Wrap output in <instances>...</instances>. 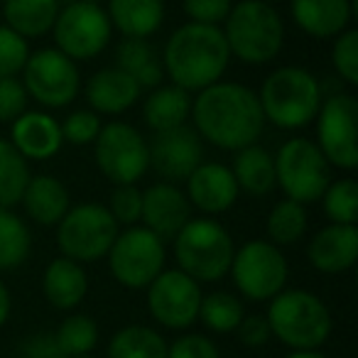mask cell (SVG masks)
I'll use <instances>...</instances> for the list:
<instances>
[{
	"label": "cell",
	"instance_id": "1",
	"mask_svg": "<svg viewBox=\"0 0 358 358\" xmlns=\"http://www.w3.org/2000/svg\"><path fill=\"white\" fill-rule=\"evenodd\" d=\"M189 118L201 140L229 152L258 143L265 130L258 94L238 81H216L196 91Z\"/></svg>",
	"mask_w": 358,
	"mask_h": 358
},
{
	"label": "cell",
	"instance_id": "2",
	"mask_svg": "<svg viewBox=\"0 0 358 358\" xmlns=\"http://www.w3.org/2000/svg\"><path fill=\"white\" fill-rule=\"evenodd\" d=\"M159 59L164 76L192 94L224 79L231 52L221 27L187 22L167 37Z\"/></svg>",
	"mask_w": 358,
	"mask_h": 358
},
{
	"label": "cell",
	"instance_id": "3",
	"mask_svg": "<svg viewBox=\"0 0 358 358\" xmlns=\"http://www.w3.org/2000/svg\"><path fill=\"white\" fill-rule=\"evenodd\" d=\"M260 108L265 123L282 130L307 128L319 113L324 101L319 79L304 66H278L265 76L260 86Z\"/></svg>",
	"mask_w": 358,
	"mask_h": 358
},
{
	"label": "cell",
	"instance_id": "4",
	"mask_svg": "<svg viewBox=\"0 0 358 358\" xmlns=\"http://www.w3.org/2000/svg\"><path fill=\"white\" fill-rule=\"evenodd\" d=\"M231 57L248 66L273 62L285 47V22L275 6L263 0L234 3L229 17L221 25Z\"/></svg>",
	"mask_w": 358,
	"mask_h": 358
},
{
	"label": "cell",
	"instance_id": "5",
	"mask_svg": "<svg viewBox=\"0 0 358 358\" xmlns=\"http://www.w3.org/2000/svg\"><path fill=\"white\" fill-rule=\"evenodd\" d=\"M265 319L275 338L292 351H317L331 336V312L309 289H282L268 302Z\"/></svg>",
	"mask_w": 358,
	"mask_h": 358
},
{
	"label": "cell",
	"instance_id": "6",
	"mask_svg": "<svg viewBox=\"0 0 358 358\" xmlns=\"http://www.w3.org/2000/svg\"><path fill=\"white\" fill-rule=\"evenodd\" d=\"M236 243L231 234L211 216L189 219L172 238V255L177 270L196 282H219L229 275Z\"/></svg>",
	"mask_w": 358,
	"mask_h": 358
},
{
	"label": "cell",
	"instance_id": "7",
	"mask_svg": "<svg viewBox=\"0 0 358 358\" xmlns=\"http://www.w3.org/2000/svg\"><path fill=\"white\" fill-rule=\"evenodd\" d=\"M331 182V164L314 140L289 138L275 152V187L285 192V199L297 204H314L322 199Z\"/></svg>",
	"mask_w": 358,
	"mask_h": 358
},
{
	"label": "cell",
	"instance_id": "8",
	"mask_svg": "<svg viewBox=\"0 0 358 358\" xmlns=\"http://www.w3.org/2000/svg\"><path fill=\"white\" fill-rule=\"evenodd\" d=\"M118 231L120 226L103 204L86 201L69 206L64 219L57 224V245L64 258L81 265L99 263L108 255Z\"/></svg>",
	"mask_w": 358,
	"mask_h": 358
},
{
	"label": "cell",
	"instance_id": "9",
	"mask_svg": "<svg viewBox=\"0 0 358 358\" xmlns=\"http://www.w3.org/2000/svg\"><path fill=\"white\" fill-rule=\"evenodd\" d=\"M229 275L241 297L250 302H270L287 285L289 265L280 245L255 238L236 248Z\"/></svg>",
	"mask_w": 358,
	"mask_h": 358
},
{
	"label": "cell",
	"instance_id": "10",
	"mask_svg": "<svg viewBox=\"0 0 358 358\" xmlns=\"http://www.w3.org/2000/svg\"><path fill=\"white\" fill-rule=\"evenodd\" d=\"M106 258L115 282L128 289H145L164 270L167 248L152 231L135 224L118 231Z\"/></svg>",
	"mask_w": 358,
	"mask_h": 358
},
{
	"label": "cell",
	"instance_id": "11",
	"mask_svg": "<svg viewBox=\"0 0 358 358\" xmlns=\"http://www.w3.org/2000/svg\"><path fill=\"white\" fill-rule=\"evenodd\" d=\"M20 74L27 99L40 103L42 108H66L69 103H74L81 91L79 66L57 47L30 52Z\"/></svg>",
	"mask_w": 358,
	"mask_h": 358
},
{
	"label": "cell",
	"instance_id": "12",
	"mask_svg": "<svg viewBox=\"0 0 358 358\" xmlns=\"http://www.w3.org/2000/svg\"><path fill=\"white\" fill-rule=\"evenodd\" d=\"M94 159L99 172L113 185H138L150 169L148 140L135 125L125 120L103 123L94 143Z\"/></svg>",
	"mask_w": 358,
	"mask_h": 358
},
{
	"label": "cell",
	"instance_id": "13",
	"mask_svg": "<svg viewBox=\"0 0 358 358\" xmlns=\"http://www.w3.org/2000/svg\"><path fill=\"white\" fill-rule=\"evenodd\" d=\"M317 148L327 162L343 172L358 167V103L356 96L338 91L322 101L317 113Z\"/></svg>",
	"mask_w": 358,
	"mask_h": 358
},
{
	"label": "cell",
	"instance_id": "14",
	"mask_svg": "<svg viewBox=\"0 0 358 358\" xmlns=\"http://www.w3.org/2000/svg\"><path fill=\"white\" fill-rule=\"evenodd\" d=\"M113 27L101 3H66L52 27L55 47L69 59L86 62L108 47Z\"/></svg>",
	"mask_w": 358,
	"mask_h": 358
},
{
	"label": "cell",
	"instance_id": "15",
	"mask_svg": "<svg viewBox=\"0 0 358 358\" xmlns=\"http://www.w3.org/2000/svg\"><path fill=\"white\" fill-rule=\"evenodd\" d=\"M148 309L150 317L164 329L182 331L199 319L201 285L182 270H162L148 285Z\"/></svg>",
	"mask_w": 358,
	"mask_h": 358
},
{
	"label": "cell",
	"instance_id": "16",
	"mask_svg": "<svg viewBox=\"0 0 358 358\" xmlns=\"http://www.w3.org/2000/svg\"><path fill=\"white\" fill-rule=\"evenodd\" d=\"M150 150V167L162 177V182H185L204 162V140L189 125L155 133Z\"/></svg>",
	"mask_w": 358,
	"mask_h": 358
},
{
	"label": "cell",
	"instance_id": "17",
	"mask_svg": "<svg viewBox=\"0 0 358 358\" xmlns=\"http://www.w3.org/2000/svg\"><path fill=\"white\" fill-rule=\"evenodd\" d=\"M187 199L192 209L201 211L204 216L226 214L238 201V185L231 167L221 162H201L189 177L185 179Z\"/></svg>",
	"mask_w": 358,
	"mask_h": 358
},
{
	"label": "cell",
	"instance_id": "18",
	"mask_svg": "<svg viewBox=\"0 0 358 358\" xmlns=\"http://www.w3.org/2000/svg\"><path fill=\"white\" fill-rule=\"evenodd\" d=\"M192 219V204L187 194L172 182H157L143 192V221L145 229L157 238L172 241L182 226Z\"/></svg>",
	"mask_w": 358,
	"mask_h": 358
},
{
	"label": "cell",
	"instance_id": "19",
	"mask_svg": "<svg viewBox=\"0 0 358 358\" xmlns=\"http://www.w3.org/2000/svg\"><path fill=\"white\" fill-rule=\"evenodd\" d=\"M10 145L27 162H45L64 145L62 125L47 110H25L10 123Z\"/></svg>",
	"mask_w": 358,
	"mask_h": 358
},
{
	"label": "cell",
	"instance_id": "20",
	"mask_svg": "<svg viewBox=\"0 0 358 358\" xmlns=\"http://www.w3.org/2000/svg\"><path fill=\"white\" fill-rule=\"evenodd\" d=\"M307 260L317 273H346L358 260V226L329 224L312 236L307 245Z\"/></svg>",
	"mask_w": 358,
	"mask_h": 358
},
{
	"label": "cell",
	"instance_id": "21",
	"mask_svg": "<svg viewBox=\"0 0 358 358\" xmlns=\"http://www.w3.org/2000/svg\"><path fill=\"white\" fill-rule=\"evenodd\" d=\"M292 20L314 40H334L351 27L356 0H289Z\"/></svg>",
	"mask_w": 358,
	"mask_h": 358
},
{
	"label": "cell",
	"instance_id": "22",
	"mask_svg": "<svg viewBox=\"0 0 358 358\" xmlns=\"http://www.w3.org/2000/svg\"><path fill=\"white\" fill-rule=\"evenodd\" d=\"M140 84L120 71L118 66H106L89 76L84 86V96L89 108L99 115H120L130 110L140 101Z\"/></svg>",
	"mask_w": 358,
	"mask_h": 358
},
{
	"label": "cell",
	"instance_id": "23",
	"mask_svg": "<svg viewBox=\"0 0 358 358\" xmlns=\"http://www.w3.org/2000/svg\"><path fill=\"white\" fill-rule=\"evenodd\" d=\"M42 292L45 299L59 312H71L84 302L89 292V275L81 263L71 258H55L42 275Z\"/></svg>",
	"mask_w": 358,
	"mask_h": 358
},
{
	"label": "cell",
	"instance_id": "24",
	"mask_svg": "<svg viewBox=\"0 0 358 358\" xmlns=\"http://www.w3.org/2000/svg\"><path fill=\"white\" fill-rule=\"evenodd\" d=\"M20 204L25 206V214L35 224L57 226L69 211L71 199L64 182L57 179L55 174H35V177H30L25 192H22Z\"/></svg>",
	"mask_w": 358,
	"mask_h": 358
},
{
	"label": "cell",
	"instance_id": "25",
	"mask_svg": "<svg viewBox=\"0 0 358 358\" xmlns=\"http://www.w3.org/2000/svg\"><path fill=\"white\" fill-rule=\"evenodd\" d=\"M106 15L123 37L148 40L164 22V0H106Z\"/></svg>",
	"mask_w": 358,
	"mask_h": 358
},
{
	"label": "cell",
	"instance_id": "26",
	"mask_svg": "<svg viewBox=\"0 0 358 358\" xmlns=\"http://www.w3.org/2000/svg\"><path fill=\"white\" fill-rule=\"evenodd\" d=\"M192 113V94L174 84H159L143 101V118L155 133L187 125Z\"/></svg>",
	"mask_w": 358,
	"mask_h": 358
},
{
	"label": "cell",
	"instance_id": "27",
	"mask_svg": "<svg viewBox=\"0 0 358 358\" xmlns=\"http://www.w3.org/2000/svg\"><path fill=\"white\" fill-rule=\"evenodd\" d=\"M231 172L238 189L250 196H265L275 189V155L258 143L236 150Z\"/></svg>",
	"mask_w": 358,
	"mask_h": 358
},
{
	"label": "cell",
	"instance_id": "28",
	"mask_svg": "<svg viewBox=\"0 0 358 358\" xmlns=\"http://www.w3.org/2000/svg\"><path fill=\"white\" fill-rule=\"evenodd\" d=\"M59 0H6L3 3V25L15 30L25 40H37L52 32L59 15Z\"/></svg>",
	"mask_w": 358,
	"mask_h": 358
},
{
	"label": "cell",
	"instance_id": "29",
	"mask_svg": "<svg viewBox=\"0 0 358 358\" xmlns=\"http://www.w3.org/2000/svg\"><path fill=\"white\" fill-rule=\"evenodd\" d=\"M120 71L133 76L140 84V89H155L162 84V59L157 50L148 40L138 37H123L115 47V64Z\"/></svg>",
	"mask_w": 358,
	"mask_h": 358
},
{
	"label": "cell",
	"instance_id": "30",
	"mask_svg": "<svg viewBox=\"0 0 358 358\" xmlns=\"http://www.w3.org/2000/svg\"><path fill=\"white\" fill-rule=\"evenodd\" d=\"M164 336L145 324H128L110 336L106 358H167Z\"/></svg>",
	"mask_w": 358,
	"mask_h": 358
},
{
	"label": "cell",
	"instance_id": "31",
	"mask_svg": "<svg viewBox=\"0 0 358 358\" xmlns=\"http://www.w3.org/2000/svg\"><path fill=\"white\" fill-rule=\"evenodd\" d=\"M309 226L307 206L297 204L292 199H280L278 204L270 209L268 221H265V231H268V241L275 245H294L304 238Z\"/></svg>",
	"mask_w": 358,
	"mask_h": 358
},
{
	"label": "cell",
	"instance_id": "32",
	"mask_svg": "<svg viewBox=\"0 0 358 358\" xmlns=\"http://www.w3.org/2000/svg\"><path fill=\"white\" fill-rule=\"evenodd\" d=\"M32 234L13 209H0V270H15L30 258Z\"/></svg>",
	"mask_w": 358,
	"mask_h": 358
},
{
	"label": "cell",
	"instance_id": "33",
	"mask_svg": "<svg viewBox=\"0 0 358 358\" xmlns=\"http://www.w3.org/2000/svg\"><path fill=\"white\" fill-rule=\"evenodd\" d=\"M30 177L27 159L13 148L10 140L0 138V209H13L20 204Z\"/></svg>",
	"mask_w": 358,
	"mask_h": 358
},
{
	"label": "cell",
	"instance_id": "34",
	"mask_svg": "<svg viewBox=\"0 0 358 358\" xmlns=\"http://www.w3.org/2000/svg\"><path fill=\"white\" fill-rule=\"evenodd\" d=\"M245 309L238 294L234 292H211L201 297L199 304V319L209 331L214 334H234L238 322L243 319Z\"/></svg>",
	"mask_w": 358,
	"mask_h": 358
},
{
	"label": "cell",
	"instance_id": "35",
	"mask_svg": "<svg viewBox=\"0 0 358 358\" xmlns=\"http://www.w3.org/2000/svg\"><path fill=\"white\" fill-rule=\"evenodd\" d=\"M55 338L64 356L94 353L96 343H99V324H96V319L89 317V314H69V317L57 327Z\"/></svg>",
	"mask_w": 358,
	"mask_h": 358
},
{
	"label": "cell",
	"instance_id": "36",
	"mask_svg": "<svg viewBox=\"0 0 358 358\" xmlns=\"http://www.w3.org/2000/svg\"><path fill=\"white\" fill-rule=\"evenodd\" d=\"M322 209L331 224H358V185L356 179L343 177L336 182H329V187L322 194Z\"/></svg>",
	"mask_w": 358,
	"mask_h": 358
},
{
	"label": "cell",
	"instance_id": "37",
	"mask_svg": "<svg viewBox=\"0 0 358 358\" xmlns=\"http://www.w3.org/2000/svg\"><path fill=\"white\" fill-rule=\"evenodd\" d=\"M331 64L341 81H346L348 86L358 84V30L348 27L334 37Z\"/></svg>",
	"mask_w": 358,
	"mask_h": 358
},
{
	"label": "cell",
	"instance_id": "38",
	"mask_svg": "<svg viewBox=\"0 0 358 358\" xmlns=\"http://www.w3.org/2000/svg\"><path fill=\"white\" fill-rule=\"evenodd\" d=\"M59 125H62V138H64V143L74 145V148H84V145L96 143L101 128H103V120L91 108H79V110H71Z\"/></svg>",
	"mask_w": 358,
	"mask_h": 358
},
{
	"label": "cell",
	"instance_id": "39",
	"mask_svg": "<svg viewBox=\"0 0 358 358\" xmlns=\"http://www.w3.org/2000/svg\"><path fill=\"white\" fill-rule=\"evenodd\" d=\"M118 226H135L143 216V189L138 185H115L110 194V204L106 206Z\"/></svg>",
	"mask_w": 358,
	"mask_h": 358
},
{
	"label": "cell",
	"instance_id": "40",
	"mask_svg": "<svg viewBox=\"0 0 358 358\" xmlns=\"http://www.w3.org/2000/svg\"><path fill=\"white\" fill-rule=\"evenodd\" d=\"M30 57V45L8 25H0V79L17 76Z\"/></svg>",
	"mask_w": 358,
	"mask_h": 358
},
{
	"label": "cell",
	"instance_id": "41",
	"mask_svg": "<svg viewBox=\"0 0 358 358\" xmlns=\"http://www.w3.org/2000/svg\"><path fill=\"white\" fill-rule=\"evenodd\" d=\"M167 358H221V351L211 336L182 334L167 346Z\"/></svg>",
	"mask_w": 358,
	"mask_h": 358
},
{
	"label": "cell",
	"instance_id": "42",
	"mask_svg": "<svg viewBox=\"0 0 358 358\" xmlns=\"http://www.w3.org/2000/svg\"><path fill=\"white\" fill-rule=\"evenodd\" d=\"M27 91L17 76L0 79V123H13L17 115L27 110Z\"/></svg>",
	"mask_w": 358,
	"mask_h": 358
},
{
	"label": "cell",
	"instance_id": "43",
	"mask_svg": "<svg viewBox=\"0 0 358 358\" xmlns=\"http://www.w3.org/2000/svg\"><path fill=\"white\" fill-rule=\"evenodd\" d=\"M182 6L189 22L221 27L234 8V0H182Z\"/></svg>",
	"mask_w": 358,
	"mask_h": 358
},
{
	"label": "cell",
	"instance_id": "44",
	"mask_svg": "<svg viewBox=\"0 0 358 358\" xmlns=\"http://www.w3.org/2000/svg\"><path fill=\"white\" fill-rule=\"evenodd\" d=\"M236 338L248 348H260L273 338L270 324L265 319V314H243V319L236 327Z\"/></svg>",
	"mask_w": 358,
	"mask_h": 358
},
{
	"label": "cell",
	"instance_id": "45",
	"mask_svg": "<svg viewBox=\"0 0 358 358\" xmlns=\"http://www.w3.org/2000/svg\"><path fill=\"white\" fill-rule=\"evenodd\" d=\"M20 358H66L62 353L55 331H35L20 346Z\"/></svg>",
	"mask_w": 358,
	"mask_h": 358
},
{
	"label": "cell",
	"instance_id": "46",
	"mask_svg": "<svg viewBox=\"0 0 358 358\" xmlns=\"http://www.w3.org/2000/svg\"><path fill=\"white\" fill-rule=\"evenodd\" d=\"M13 312V294L8 289V285L0 280V327H6V322L10 319Z\"/></svg>",
	"mask_w": 358,
	"mask_h": 358
},
{
	"label": "cell",
	"instance_id": "47",
	"mask_svg": "<svg viewBox=\"0 0 358 358\" xmlns=\"http://www.w3.org/2000/svg\"><path fill=\"white\" fill-rule=\"evenodd\" d=\"M285 358H329V356L327 353H322V348H317V351H292Z\"/></svg>",
	"mask_w": 358,
	"mask_h": 358
},
{
	"label": "cell",
	"instance_id": "48",
	"mask_svg": "<svg viewBox=\"0 0 358 358\" xmlns=\"http://www.w3.org/2000/svg\"><path fill=\"white\" fill-rule=\"evenodd\" d=\"M62 6H66V3H101V0H59Z\"/></svg>",
	"mask_w": 358,
	"mask_h": 358
},
{
	"label": "cell",
	"instance_id": "49",
	"mask_svg": "<svg viewBox=\"0 0 358 358\" xmlns=\"http://www.w3.org/2000/svg\"><path fill=\"white\" fill-rule=\"evenodd\" d=\"M66 358H96V356H91V353H84V356H66Z\"/></svg>",
	"mask_w": 358,
	"mask_h": 358
},
{
	"label": "cell",
	"instance_id": "50",
	"mask_svg": "<svg viewBox=\"0 0 358 358\" xmlns=\"http://www.w3.org/2000/svg\"><path fill=\"white\" fill-rule=\"evenodd\" d=\"M263 3H270V6H275V3H280V0H263Z\"/></svg>",
	"mask_w": 358,
	"mask_h": 358
}]
</instances>
